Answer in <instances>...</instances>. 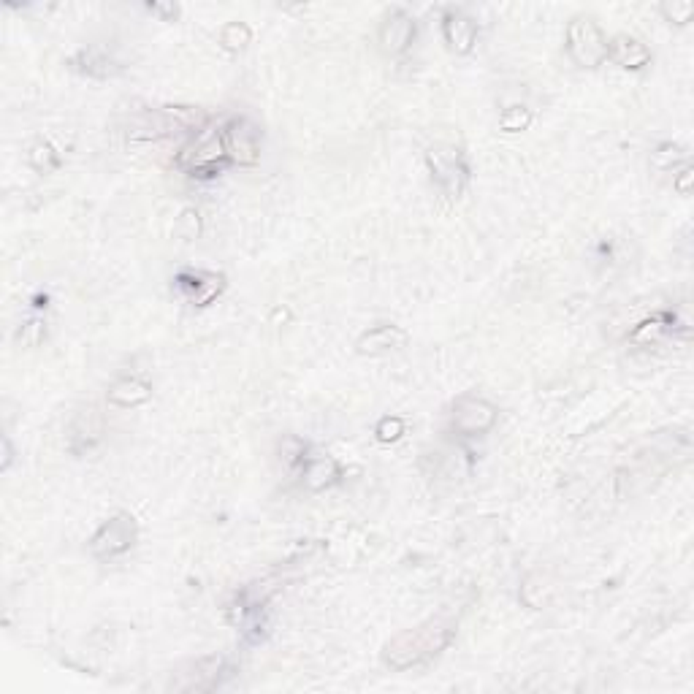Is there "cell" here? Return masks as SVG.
I'll use <instances>...</instances> for the list:
<instances>
[{
  "instance_id": "1",
  "label": "cell",
  "mask_w": 694,
  "mask_h": 694,
  "mask_svg": "<svg viewBox=\"0 0 694 694\" xmlns=\"http://www.w3.org/2000/svg\"><path fill=\"white\" fill-rule=\"evenodd\" d=\"M456 638V621L448 616H432L410 629H402L399 635L383 646V662L394 673H407L413 667H421L440 657L445 648Z\"/></svg>"
},
{
  "instance_id": "2",
  "label": "cell",
  "mask_w": 694,
  "mask_h": 694,
  "mask_svg": "<svg viewBox=\"0 0 694 694\" xmlns=\"http://www.w3.org/2000/svg\"><path fill=\"white\" fill-rule=\"evenodd\" d=\"M231 166V160L223 147V133L220 125H204L193 133L188 144H182L177 152V169L196 179H215Z\"/></svg>"
},
{
  "instance_id": "3",
  "label": "cell",
  "mask_w": 694,
  "mask_h": 694,
  "mask_svg": "<svg viewBox=\"0 0 694 694\" xmlns=\"http://www.w3.org/2000/svg\"><path fill=\"white\" fill-rule=\"evenodd\" d=\"M426 169L432 174V182L440 188L445 198H461L469 188V163L464 152L451 141H434L423 152Z\"/></svg>"
},
{
  "instance_id": "4",
  "label": "cell",
  "mask_w": 694,
  "mask_h": 694,
  "mask_svg": "<svg viewBox=\"0 0 694 694\" xmlns=\"http://www.w3.org/2000/svg\"><path fill=\"white\" fill-rule=\"evenodd\" d=\"M567 55L578 68L594 71V68L605 66L608 60V36L602 33L597 19L591 17H573L567 25Z\"/></svg>"
},
{
  "instance_id": "5",
  "label": "cell",
  "mask_w": 694,
  "mask_h": 694,
  "mask_svg": "<svg viewBox=\"0 0 694 694\" xmlns=\"http://www.w3.org/2000/svg\"><path fill=\"white\" fill-rule=\"evenodd\" d=\"M136 543H139V521L131 513L117 510V513H112L104 524L95 529V535L90 537L87 548H90V554L95 559L112 562L117 556L128 554Z\"/></svg>"
},
{
  "instance_id": "6",
  "label": "cell",
  "mask_w": 694,
  "mask_h": 694,
  "mask_svg": "<svg viewBox=\"0 0 694 694\" xmlns=\"http://www.w3.org/2000/svg\"><path fill=\"white\" fill-rule=\"evenodd\" d=\"M220 133H223V147H226L231 166L253 169L261 163V131L250 117L236 114L220 125Z\"/></svg>"
},
{
  "instance_id": "7",
  "label": "cell",
  "mask_w": 694,
  "mask_h": 694,
  "mask_svg": "<svg viewBox=\"0 0 694 694\" xmlns=\"http://www.w3.org/2000/svg\"><path fill=\"white\" fill-rule=\"evenodd\" d=\"M499 421L497 404L488 402L483 396H461L451 413L453 432L461 437H483Z\"/></svg>"
},
{
  "instance_id": "8",
  "label": "cell",
  "mask_w": 694,
  "mask_h": 694,
  "mask_svg": "<svg viewBox=\"0 0 694 694\" xmlns=\"http://www.w3.org/2000/svg\"><path fill=\"white\" fill-rule=\"evenodd\" d=\"M418 36V22L407 9H391L380 22L377 41L388 57H402L410 52Z\"/></svg>"
},
{
  "instance_id": "9",
  "label": "cell",
  "mask_w": 694,
  "mask_h": 694,
  "mask_svg": "<svg viewBox=\"0 0 694 694\" xmlns=\"http://www.w3.org/2000/svg\"><path fill=\"white\" fill-rule=\"evenodd\" d=\"M228 676L226 657H201L196 662H190L188 673H177V678H171V689L174 692H212L223 684V678Z\"/></svg>"
},
{
  "instance_id": "10",
  "label": "cell",
  "mask_w": 694,
  "mask_h": 694,
  "mask_svg": "<svg viewBox=\"0 0 694 694\" xmlns=\"http://www.w3.org/2000/svg\"><path fill=\"white\" fill-rule=\"evenodd\" d=\"M442 41L448 52L459 57H467L475 52V44H478V22L469 17L464 9H445L440 19Z\"/></svg>"
},
{
  "instance_id": "11",
  "label": "cell",
  "mask_w": 694,
  "mask_h": 694,
  "mask_svg": "<svg viewBox=\"0 0 694 694\" xmlns=\"http://www.w3.org/2000/svg\"><path fill=\"white\" fill-rule=\"evenodd\" d=\"M101 440H104V415L98 413V407L93 404L82 407L68 426V451L74 456H85L95 451Z\"/></svg>"
},
{
  "instance_id": "12",
  "label": "cell",
  "mask_w": 694,
  "mask_h": 694,
  "mask_svg": "<svg viewBox=\"0 0 694 694\" xmlns=\"http://www.w3.org/2000/svg\"><path fill=\"white\" fill-rule=\"evenodd\" d=\"M410 334L396 326V323H377L372 329H366L361 337L356 339V353L358 356H388V353H396L407 345Z\"/></svg>"
},
{
  "instance_id": "13",
  "label": "cell",
  "mask_w": 694,
  "mask_h": 694,
  "mask_svg": "<svg viewBox=\"0 0 694 694\" xmlns=\"http://www.w3.org/2000/svg\"><path fill=\"white\" fill-rule=\"evenodd\" d=\"M174 282L196 307H209L220 293L226 291V277L217 272H179Z\"/></svg>"
},
{
  "instance_id": "14",
  "label": "cell",
  "mask_w": 694,
  "mask_h": 694,
  "mask_svg": "<svg viewBox=\"0 0 694 694\" xmlns=\"http://www.w3.org/2000/svg\"><path fill=\"white\" fill-rule=\"evenodd\" d=\"M106 402L120 410H136L152 402V383L139 375H122L117 377L109 391H106Z\"/></svg>"
},
{
  "instance_id": "15",
  "label": "cell",
  "mask_w": 694,
  "mask_h": 694,
  "mask_svg": "<svg viewBox=\"0 0 694 694\" xmlns=\"http://www.w3.org/2000/svg\"><path fill=\"white\" fill-rule=\"evenodd\" d=\"M608 60H613L624 71H643L646 66H651L654 55L640 38L619 33V36H613L608 41Z\"/></svg>"
},
{
  "instance_id": "16",
  "label": "cell",
  "mask_w": 694,
  "mask_h": 694,
  "mask_svg": "<svg viewBox=\"0 0 694 694\" xmlns=\"http://www.w3.org/2000/svg\"><path fill=\"white\" fill-rule=\"evenodd\" d=\"M339 480H342V467H339V461L334 456L318 453V456H310L301 467V483L312 494L329 491V488L337 486Z\"/></svg>"
},
{
  "instance_id": "17",
  "label": "cell",
  "mask_w": 694,
  "mask_h": 694,
  "mask_svg": "<svg viewBox=\"0 0 694 694\" xmlns=\"http://www.w3.org/2000/svg\"><path fill=\"white\" fill-rule=\"evenodd\" d=\"M673 331H676V315L659 312V315H651V318H646L643 323H638L635 331L629 334V339H632L635 345L648 347L662 342V339H665L667 334H673Z\"/></svg>"
},
{
  "instance_id": "18",
  "label": "cell",
  "mask_w": 694,
  "mask_h": 694,
  "mask_svg": "<svg viewBox=\"0 0 694 694\" xmlns=\"http://www.w3.org/2000/svg\"><path fill=\"white\" fill-rule=\"evenodd\" d=\"M217 44H220V49L228 52V55H242L244 49L253 44V28H250L247 22H239V19L226 22V25L220 28V33H217Z\"/></svg>"
},
{
  "instance_id": "19",
  "label": "cell",
  "mask_w": 694,
  "mask_h": 694,
  "mask_svg": "<svg viewBox=\"0 0 694 694\" xmlns=\"http://www.w3.org/2000/svg\"><path fill=\"white\" fill-rule=\"evenodd\" d=\"M28 166L36 171V174H52V171H57L63 166V158H60V152H57L49 141L38 139L28 147Z\"/></svg>"
},
{
  "instance_id": "20",
  "label": "cell",
  "mask_w": 694,
  "mask_h": 694,
  "mask_svg": "<svg viewBox=\"0 0 694 694\" xmlns=\"http://www.w3.org/2000/svg\"><path fill=\"white\" fill-rule=\"evenodd\" d=\"M535 122V112L526 104L507 106L505 112L499 114V131L502 133H524L532 128Z\"/></svg>"
},
{
  "instance_id": "21",
  "label": "cell",
  "mask_w": 694,
  "mask_h": 694,
  "mask_svg": "<svg viewBox=\"0 0 694 694\" xmlns=\"http://www.w3.org/2000/svg\"><path fill=\"white\" fill-rule=\"evenodd\" d=\"M71 66H74L76 71H82V74L95 76V79H106V76L112 74V60L106 55H98L93 49H82V52L71 60Z\"/></svg>"
},
{
  "instance_id": "22",
  "label": "cell",
  "mask_w": 694,
  "mask_h": 694,
  "mask_svg": "<svg viewBox=\"0 0 694 694\" xmlns=\"http://www.w3.org/2000/svg\"><path fill=\"white\" fill-rule=\"evenodd\" d=\"M277 453H280V461L285 467L299 469L304 467V461L310 459V445L301 440V437H296V434H288V437H282L280 440Z\"/></svg>"
},
{
  "instance_id": "23",
  "label": "cell",
  "mask_w": 694,
  "mask_h": 694,
  "mask_svg": "<svg viewBox=\"0 0 694 694\" xmlns=\"http://www.w3.org/2000/svg\"><path fill=\"white\" fill-rule=\"evenodd\" d=\"M651 163H654V169L657 171H676L689 163V155H686L684 147H678L673 141H665V144H659L657 152L651 155Z\"/></svg>"
},
{
  "instance_id": "24",
  "label": "cell",
  "mask_w": 694,
  "mask_h": 694,
  "mask_svg": "<svg viewBox=\"0 0 694 694\" xmlns=\"http://www.w3.org/2000/svg\"><path fill=\"white\" fill-rule=\"evenodd\" d=\"M548 586H545L543 575H526L524 586H521V602L526 608L543 610L548 605Z\"/></svg>"
},
{
  "instance_id": "25",
  "label": "cell",
  "mask_w": 694,
  "mask_h": 694,
  "mask_svg": "<svg viewBox=\"0 0 694 694\" xmlns=\"http://www.w3.org/2000/svg\"><path fill=\"white\" fill-rule=\"evenodd\" d=\"M407 434V423H404L402 415H383L375 426V440L380 445H394Z\"/></svg>"
},
{
  "instance_id": "26",
  "label": "cell",
  "mask_w": 694,
  "mask_h": 694,
  "mask_svg": "<svg viewBox=\"0 0 694 694\" xmlns=\"http://www.w3.org/2000/svg\"><path fill=\"white\" fill-rule=\"evenodd\" d=\"M659 11H662L665 22L678 25V28H686V25L692 22L694 3L692 0H665V3L659 6Z\"/></svg>"
},
{
  "instance_id": "27",
  "label": "cell",
  "mask_w": 694,
  "mask_h": 694,
  "mask_svg": "<svg viewBox=\"0 0 694 694\" xmlns=\"http://www.w3.org/2000/svg\"><path fill=\"white\" fill-rule=\"evenodd\" d=\"M174 234L182 242H196L198 236H201V212L193 207L182 209V215L177 217V226H174Z\"/></svg>"
},
{
  "instance_id": "28",
  "label": "cell",
  "mask_w": 694,
  "mask_h": 694,
  "mask_svg": "<svg viewBox=\"0 0 694 694\" xmlns=\"http://www.w3.org/2000/svg\"><path fill=\"white\" fill-rule=\"evenodd\" d=\"M44 339H47V320L44 318H30L19 326L17 342L22 347H38Z\"/></svg>"
},
{
  "instance_id": "29",
  "label": "cell",
  "mask_w": 694,
  "mask_h": 694,
  "mask_svg": "<svg viewBox=\"0 0 694 694\" xmlns=\"http://www.w3.org/2000/svg\"><path fill=\"white\" fill-rule=\"evenodd\" d=\"M692 182H694V169L689 166V163L681 166L678 174H673V190H676L678 196H689V193H692Z\"/></svg>"
},
{
  "instance_id": "30",
  "label": "cell",
  "mask_w": 694,
  "mask_h": 694,
  "mask_svg": "<svg viewBox=\"0 0 694 694\" xmlns=\"http://www.w3.org/2000/svg\"><path fill=\"white\" fill-rule=\"evenodd\" d=\"M147 11H150V14H155V17L163 19V22H177L179 19L177 3H150V6H147Z\"/></svg>"
},
{
  "instance_id": "31",
  "label": "cell",
  "mask_w": 694,
  "mask_h": 694,
  "mask_svg": "<svg viewBox=\"0 0 694 694\" xmlns=\"http://www.w3.org/2000/svg\"><path fill=\"white\" fill-rule=\"evenodd\" d=\"M11 464H14V445H11V437L6 434V437H3V459H0V469L9 472Z\"/></svg>"
}]
</instances>
